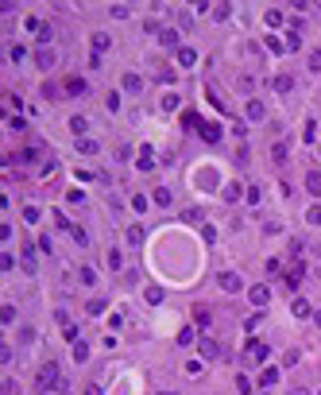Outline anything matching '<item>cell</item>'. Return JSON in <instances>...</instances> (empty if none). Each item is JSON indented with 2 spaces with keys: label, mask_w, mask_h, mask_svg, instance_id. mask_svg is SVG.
Here are the masks:
<instances>
[{
  "label": "cell",
  "mask_w": 321,
  "mask_h": 395,
  "mask_svg": "<svg viewBox=\"0 0 321 395\" xmlns=\"http://www.w3.org/2000/svg\"><path fill=\"white\" fill-rule=\"evenodd\" d=\"M35 388H39V392H51V388H58V392H66L62 368H58V364H43V368H39V376H35Z\"/></svg>",
  "instance_id": "obj_1"
},
{
  "label": "cell",
  "mask_w": 321,
  "mask_h": 395,
  "mask_svg": "<svg viewBox=\"0 0 321 395\" xmlns=\"http://www.w3.org/2000/svg\"><path fill=\"white\" fill-rule=\"evenodd\" d=\"M217 283H221V291H228V294H236V291L244 287V279H240L236 271H221V275H217Z\"/></svg>",
  "instance_id": "obj_2"
},
{
  "label": "cell",
  "mask_w": 321,
  "mask_h": 395,
  "mask_svg": "<svg viewBox=\"0 0 321 395\" xmlns=\"http://www.w3.org/2000/svg\"><path fill=\"white\" fill-rule=\"evenodd\" d=\"M198 353H201L205 360H221V356H224V349H221V345H217L213 337H201V345H198Z\"/></svg>",
  "instance_id": "obj_3"
},
{
  "label": "cell",
  "mask_w": 321,
  "mask_h": 395,
  "mask_svg": "<svg viewBox=\"0 0 321 395\" xmlns=\"http://www.w3.org/2000/svg\"><path fill=\"white\" fill-rule=\"evenodd\" d=\"M198 136H201V140H205V144H217V140H221V136H224V128H221V124H217V120H205V124H201V132H198Z\"/></svg>",
  "instance_id": "obj_4"
},
{
  "label": "cell",
  "mask_w": 321,
  "mask_h": 395,
  "mask_svg": "<svg viewBox=\"0 0 321 395\" xmlns=\"http://www.w3.org/2000/svg\"><path fill=\"white\" fill-rule=\"evenodd\" d=\"M248 360L263 364V360H267V345H263V341H248Z\"/></svg>",
  "instance_id": "obj_5"
},
{
  "label": "cell",
  "mask_w": 321,
  "mask_h": 395,
  "mask_svg": "<svg viewBox=\"0 0 321 395\" xmlns=\"http://www.w3.org/2000/svg\"><path fill=\"white\" fill-rule=\"evenodd\" d=\"M54 62H58V58H54L51 47H39V51H35V66H39V70H51Z\"/></svg>",
  "instance_id": "obj_6"
},
{
  "label": "cell",
  "mask_w": 321,
  "mask_h": 395,
  "mask_svg": "<svg viewBox=\"0 0 321 395\" xmlns=\"http://www.w3.org/2000/svg\"><path fill=\"white\" fill-rule=\"evenodd\" d=\"M62 89H66V97H81L85 93V78H66Z\"/></svg>",
  "instance_id": "obj_7"
},
{
  "label": "cell",
  "mask_w": 321,
  "mask_h": 395,
  "mask_svg": "<svg viewBox=\"0 0 321 395\" xmlns=\"http://www.w3.org/2000/svg\"><path fill=\"white\" fill-rule=\"evenodd\" d=\"M120 85H124L128 93H140V89H143V78H140V74H124V78H120Z\"/></svg>",
  "instance_id": "obj_8"
},
{
  "label": "cell",
  "mask_w": 321,
  "mask_h": 395,
  "mask_svg": "<svg viewBox=\"0 0 321 395\" xmlns=\"http://www.w3.org/2000/svg\"><path fill=\"white\" fill-rule=\"evenodd\" d=\"M271 85H275V93H290V89H294V78H290V74H275Z\"/></svg>",
  "instance_id": "obj_9"
},
{
  "label": "cell",
  "mask_w": 321,
  "mask_h": 395,
  "mask_svg": "<svg viewBox=\"0 0 321 395\" xmlns=\"http://www.w3.org/2000/svg\"><path fill=\"white\" fill-rule=\"evenodd\" d=\"M97 151H101V147H97V140H89V136H81V140H78V155H89V159H93Z\"/></svg>",
  "instance_id": "obj_10"
},
{
  "label": "cell",
  "mask_w": 321,
  "mask_h": 395,
  "mask_svg": "<svg viewBox=\"0 0 321 395\" xmlns=\"http://www.w3.org/2000/svg\"><path fill=\"white\" fill-rule=\"evenodd\" d=\"M136 167H140V170H151V167H155V151H151V147H140V159H136Z\"/></svg>",
  "instance_id": "obj_11"
},
{
  "label": "cell",
  "mask_w": 321,
  "mask_h": 395,
  "mask_svg": "<svg viewBox=\"0 0 321 395\" xmlns=\"http://www.w3.org/2000/svg\"><path fill=\"white\" fill-rule=\"evenodd\" d=\"M194 62H198V51H194V47H178V66H182V70L194 66Z\"/></svg>",
  "instance_id": "obj_12"
},
{
  "label": "cell",
  "mask_w": 321,
  "mask_h": 395,
  "mask_svg": "<svg viewBox=\"0 0 321 395\" xmlns=\"http://www.w3.org/2000/svg\"><path fill=\"white\" fill-rule=\"evenodd\" d=\"M314 314H318V310H314L306 298H294V318H314Z\"/></svg>",
  "instance_id": "obj_13"
},
{
  "label": "cell",
  "mask_w": 321,
  "mask_h": 395,
  "mask_svg": "<svg viewBox=\"0 0 321 395\" xmlns=\"http://www.w3.org/2000/svg\"><path fill=\"white\" fill-rule=\"evenodd\" d=\"M248 298H252L256 306H263V302L271 298V287H252V291H248Z\"/></svg>",
  "instance_id": "obj_14"
},
{
  "label": "cell",
  "mask_w": 321,
  "mask_h": 395,
  "mask_svg": "<svg viewBox=\"0 0 321 395\" xmlns=\"http://www.w3.org/2000/svg\"><path fill=\"white\" fill-rule=\"evenodd\" d=\"M182 124H186V132H201V120H198L194 109H186V113H182Z\"/></svg>",
  "instance_id": "obj_15"
},
{
  "label": "cell",
  "mask_w": 321,
  "mask_h": 395,
  "mask_svg": "<svg viewBox=\"0 0 321 395\" xmlns=\"http://www.w3.org/2000/svg\"><path fill=\"white\" fill-rule=\"evenodd\" d=\"M263 116H267L263 101H256V97H252V101H248V120H263Z\"/></svg>",
  "instance_id": "obj_16"
},
{
  "label": "cell",
  "mask_w": 321,
  "mask_h": 395,
  "mask_svg": "<svg viewBox=\"0 0 321 395\" xmlns=\"http://www.w3.org/2000/svg\"><path fill=\"white\" fill-rule=\"evenodd\" d=\"M279 376H282L279 368H263V376H260V388H275V384H279Z\"/></svg>",
  "instance_id": "obj_17"
},
{
  "label": "cell",
  "mask_w": 321,
  "mask_h": 395,
  "mask_svg": "<svg viewBox=\"0 0 321 395\" xmlns=\"http://www.w3.org/2000/svg\"><path fill=\"white\" fill-rule=\"evenodd\" d=\"M105 264L112 268V271H120V268H124V252H120V248H112V252L105 256Z\"/></svg>",
  "instance_id": "obj_18"
},
{
  "label": "cell",
  "mask_w": 321,
  "mask_h": 395,
  "mask_svg": "<svg viewBox=\"0 0 321 395\" xmlns=\"http://www.w3.org/2000/svg\"><path fill=\"white\" fill-rule=\"evenodd\" d=\"M85 128H89V120H85V116H74V120H70V132H74L78 140L85 136Z\"/></svg>",
  "instance_id": "obj_19"
},
{
  "label": "cell",
  "mask_w": 321,
  "mask_h": 395,
  "mask_svg": "<svg viewBox=\"0 0 321 395\" xmlns=\"http://www.w3.org/2000/svg\"><path fill=\"white\" fill-rule=\"evenodd\" d=\"M159 43H162V47H178V31H174V27H162Z\"/></svg>",
  "instance_id": "obj_20"
},
{
  "label": "cell",
  "mask_w": 321,
  "mask_h": 395,
  "mask_svg": "<svg viewBox=\"0 0 321 395\" xmlns=\"http://www.w3.org/2000/svg\"><path fill=\"white\" fill-rule=\"evenodd\" d=\"M78 275H81V283H85V287H93V283H97V271H93L89 264H81V268H78Z\"/></svg>",
  "instance_id": "obj_21"
},
{
  "label": "cell",
  "mask_w": 321,
  "mask_h": 395,
  "mask_svg": "<svg viewBox=\"0 0 321 395\" xmlns=\"http://www.w3.org/2000/svg\"><path fill=\"white\" fill-rule=\"evenodd\" d=\"M155 78H159V82H174V70H170L166 62H155Z\"/></svg>",
  "instance_id": "obj_22"
},
{
  "label": "cell",
  "mask_w": 321,
  "mask_h": 395,
  "mask_svg": "<svg viewBox=\"0 0 321 395\" xmlns=\"http://www.w3.org/2000/svg\"><path fill=\"white\" fill-rule=\"evenodd\" d=\"M306 186H310V194H321V170H310L306 174Z\"/></svg>",
  "instance_id": "obj_23"
},
{
  "label": "cell",
  "mask_w": 321,
  "mask_h": 395,
  "mask_svg": "<svg viewBox=\"0 0 321 395\" xmlns=\"http://www.w3.org/2000/svg\"><path fill=\"white\" fill-rule=\"evenodd\" d=\"M271 159H275V163H286V144H282V140L271 144Z\"/></svg>",
  "instance_id": "obj_24"
},
{
  "label": "cell",
  "mask_w": 321,
  "mask_h": 395,
  "mask_svg": "<svg viewBox=\"0 0 321 395\" xmlns=\"http://www.w3.org/2000/svg\"><path fill=\"white\" fill-rule=\"evenodd\" d=\"M240 190H244V186H236V182H228V186H224V202H240Z\"/></svg>",
  "instance_id": "obj_25"
},
{
  "label": "cell",
  "mask_w": 321,
  "mask_h": 395,
  "mask_svg": "<svg viewBox=\"0 0 321 395\" xmlns=\"http://www.w3.org/2000/svg\"><path fill=\"white\" fill-rule=\"evenodd\" d=\"M35 39H39V43H43V47H47V43H51V39H54V27H51V23H43V27H39V35H35Z\"/></svg>",
  "instance_id": "obj_26"
},
{
  "label": "cell",
  "mask_w": 321,
  "mask_h": 395,
  "mask_svg": "<svg viewBox=\"0 0 321 395\" xmlns=\"http://www.w3.org/2000/svg\"><path fill=\"white\" fill-rule=\"evenodd\" d=\"M282 23H286V20H282V12H279V8H275V12H267V27H275V31H279Z\"/></svg>",
  "instance_id": "obj_27"
},
{
  "label": "cell",
  "mask_w": 321,
  "mask_h": 395,
  "mask_svg": "<svg viewBox=\"0 0 321 395\" xmlns=\"http://www.w3.org/2000/svg\"><path fill=\"white\" fill-rule=\"evenodd\" d=\"M182 221H190V225H201V209H182Z\"/></svg>",
  "instance_id": "obj_28"
},
{
  "label": "cell",
  "mask_w": 321,
  "mask_h": 395,
  "mask_svg": "<svg viewBox=\"0 0 321 395\" xmlns=\"http://www.w3.org/2000/svg\"><path fill=\"white\" fill-rule=\"evenodd\" d=\"M0 322H4V326H12V322H16V306H12V302L0 310Z\"/></svg>",
  "instance_id": "obj_29"
},
{
  "label": "cell",
  "mask_w": 321,
  "mask_h": 395,
  "mask_svg": "<svg viewBox=\"0 0 321 395\" xmlns=\"http://www.w3.org/2000/svg\"><path fill=\"white\" fill-rule=\"evenodd\" d=\"M128 244H143V229H140V225L128 229Z\"/></svg>",
  "instance_id": "obj_30"
},
{
  "label": "cell",
  "mask_w": 321,
  "mask_h": 395,
  "mask_svg": "<svg viewBox=\"0 0 321 395\" xmlns=\"http://www.w3.org/2000/svg\"><path fill=\"white\" fill-rule=\"evenodd\" d=\"M108 43H112V39H108L105 31H97V35H93V47H97V51H108Z\"/></svg>",
  "instance_id": "obj_31"
},
{
  "label": "cell",
  "mask_w": 321,
  "mask_h": 395,
  "mask_svg": "<svg viewBox=\"0 0 321 395\" xmlns=\"http://www.w3.org/2000/svg\"><path fill=\"white\" fill-rule=\"evenodd\" d=\"M267 51H275V55H282V51H286V43H282V39H275V35H267Z\"/></svg>",
  "instance_id": "obj_32"
},
{
  "label": "cell",
  "mask_w": 321,
  "mask_h": 395,
  "mask_svg": "<svg viewBox=\"0 0 321 395\" xmlns=\"http://www.w3.org/2000/svg\"><path fill=\"white\" fill-rule=\"evenodd\" d=\"M143 298H147V302H162V287H147Z\"/></svg>",
  "instance_id": "obj_33"
},
{
  "label": "cell",
  "mask_w": 321,
  "mask_h": 395,
  "mask_svg": "<svg viewBox=\"0 0 321 395\" xmlns=\"http://www.w3.org/2000/svg\"><path fill=\"white\" fill-rule=\"evenodd\" d=\"M302 47V39H298V31H286V51H298Z\"/></svg>",
  "instance_id": "obj_34"
},
{
  "label": "cell",
  "mask_w": 321,
  "mask_h": 395,
  "mask_svg": "<svg viewBox=\"0 0 321 395\" xmlns=\"http://www.w3.org/2000/svg\"><path fill=\"white\" fill-rule=\"evenodd\" d=\"M194 322H198V326H209V310L198 306V310H194Z\"/></svg>",
  "instance_id": "obj_35"
},
{
  "label": "cell",
  "mask_w": 321,
  "mask_h": 395,
  "mask_svg": "<svg viewBox=\"0 0 321 395\" xmlns=\"http://www.w3.org/2000/svg\"><path fill=\"white\" fill-rule=\"evenodd\" d=\"M228 16H232V8H228V4H217V8H213V20H228Z\"/></svg>",
  "instance_id": "obj_36"
},
{
  "label": "cell",
  "mask_w": 321,
  "mask_h": 395,
  "mask_svg": "<svg viewBox=\"0 0 321 395\" xmlns=\"http://www.w3.org/2000/svg\"><path fill=\"white\" fill-rule=\"evenodd\" d=\"M174 198H170V190H155V206H170Z\"/></svg>",
  "instance_id": "obj_37"
},
{
  "label": "cell",
  "mask_w": 321,
  "mask_h": 395,
  "mask_svg": "<svg viewBox=\"0 0 321 395\" xmlns=\"http://www.w3.org/2000/svg\"><path fill=\"white\" fill-rule=\"evenodd\" d=\"M162 109H166V113H174V109H178V97H174V93H166V97H162Z\"/></svg>",
  "instance_id": "obj_38"
},
{
  "label": "cell",
  "mask_w": 321,
  "mask_h": 395,
  "mask_svg": "<svg viewBox=\"0 0 321 395\" xmlns=\"http://www.w3.org/2000/svg\"><path fill=\"white\" fill-rule=\"evenodd\" d=\"M132 209H136V213H143V209H147V198H143V194H136V198H132Z\"/></svg>",
  "instance_id": "obj_39"
},
{
  "label": "cell",
  "mask_w": 321,
  "mask_h": 395,
  "mask_svg": "<svg viewBox=\"0 0 321 395\" xmlns=\"http://www.w3.org/2000/svg\"><path fill=\"white\" fill-rule=\"evenodd\" d=\"M85 356H89V349H85V345H74V360H78V364H85Z\"/></svg>",
  "instance_id": "obj_40"
},
{
  "label": "cell",
  "mask_w": 321,
  "mask_h": 395,
  "mask_svg": "<svg viewBox=\"0 0 321 395\" xmlns=\"http://www.w3.org/2000/svg\"><path fill=\"white\" fill-rule=\"evenodd\" d=\"M236 388H240V395H248V392H252V388H256V384H252L248 376H240V380H236Z\"/></svg>",
  "instance_id": "obj_41"
},
{
  "label": "cell",
  "mask_w": 321,
  "mask_h": 395,
  "mask_svg": "<svg viewBox=\"0 0 321 395\" xmlns=\"http://www.w3.org/2000/svg\"><path fill=\"white\" fill-rule=\"evenodd\" d=\"M8 55H12V62H27V51H23V47H12Z\"/></svg>",
  "instance_id": "obj_42"
},
{
  "label": "cell",
  "mask_w": 321,
  "mask_h": 395,
  "mask_svg": "<svg viewBox=\"0 0 321 395\" xmlns=\"http://www.w3.org/2000/svg\"><path fill=\"white\" fill-rule=\"evenodd\" d=\"M306 221H310V225H321V206H314V209L306 213Z\"/></svg>",
  "instance_id": "obj_43"
},
{
  "label": "cell",
  "mask_w": 321,
  "mask_h": 395,
  "mask_svg": "<svg viewBox=\"0 0 321 395\" xmlns=\"http://www.w3.org/2000/svg\"><path fill=\"white\" fill-rule=\"evenodd\" d=\"M178 27H182V31H190V27H194V16H186V12H182V16H178Z\"/></svg>",
  "instance_id": "obj_44"
},
{
  "label": "cell",
  "mask_w": 321,
  "mask_h": 395,
  "mask_svg": "<svg viewBox=\"0 0 321 395\" xmlns=\"http://www.w3.org/2000/svg\"><path fill=\"white\" fill-rule=\"evenodd\" d=\"M314 128H318V124H314V120H306V128H302V140H306V144L314 140Z\"/></svg>",
  "instance_id": "obj_45"
},
{
  "label": "cell",
  "mask_w": 321,
  "mask_h": 395,
  "mask_svg": "<svg viewBox=\"0 0 321 395\" xmlns=\"http://www.w3.org/2000/svg\"><path fill=\"white\" fill-rule=\"evenodd\" d=\"M260 198H263V194H260V186H248V202H252V206H260Z\"/></svg>",
  "instance_id": "obj_46"
},
{
  "label": "cell",
  "mask_w": 321,
  "mask_h": 395,
  "mask_svg": "<svg viewBox=\"0 0 321 395\" xmlns=\"http://www.w3.org/2000/svg\"><path fill=\"white\" fill-rule=\"evenodd\" d=\"M39 217V206H23V221H35Z\"/></svg>",
  "instance_id": "obj_47"
},
{
  "label": "cell",
  "mask_w": 321,
  "mask_h": 395,
  "mask_svg": "<svg viewBox=\"0 0 321 395\" xmlns=\"http://www.w3.org/2000/svg\"><path fill=\"white\" fill-rule=\"evenodd\" d=\"M74 240H78V244L85 248V244H89V232H85V229H74Z\"/></svg>",
  "instance_id": "obj_48"
},
{
  "label": "cell",
  "mask_w": 321,
  "mask_h": 395,
  "mask_svg": "<svg viewBox=\"0 0 321 395\" xmlns=\"http://www.w3.org/2000/svg\"><path fill=\"white\" fill-rule=\"evenodd\" d=\"M89 314H105V298H93L89 302Z\"/></svg>",
  "instance_id": "obj_49"
},
{
  "label": "cell",
  "mask_w": 321,
  "mask_h": 395,
  "mask_svg": "<svg viewBox=\"0 0 321 395\" xmlns=\"http://www.w3.org/2000/svg\"><path fill=\"white\" fill-rule=\"evenodd\" d=\"M310 70H321V51H310Z\"/></svg>",
  "instance_id": "obj_50"
},
{
  "label": "cell",
  "mask_w": 321,
  "mask_h": 395,
  "mask_svg": "<svg viewBox=\"0 0 321 395\" xmlns=\"http://www.w3.org/2000/svg\"><path fill=\"white\" fill-rule=\"evenodd\" d=\"M81 395H101V388H97V384H89V388H85Z\"/></svg>",
  "instance_id": "obj_51"
},
{
  "label": "cell",
  "mask_w": 321,
  "mask_h": 395,
  "mask_svg": "<svg viewBox=\"0 0 321 395\" xmlns=\"http://www.w3.org/2000/svg\"><path fill=\"white\" fill-rule=\"evenodd\" d=\"M314 322H318V326H321V310H318V314H314Z\"/></svg>",
  "instance_id": "obj_52"
},
{
  "label": "cell",
  "mask_w": 321,
  "mask_h": 395,
  "mask_svg": "<svg viewBox=\"0 0 321 395\" xmlns=\"http://www.w3.org/2000/svg\"><path fill=\"white\" fill-rule=\"evenodd\" d=\"M162 395H174V392H162Z\"/></svg>",
  "instance_id": "obj_53"
},
{
  "label": "cell",
  "mask_w": 321,
  "mask_h": 395,
  "mask_svg": "<svg viewBox=\"0 0 321 395\" xmlns=\"http://www.w3.org/2000/svg\"><path fill=\"white\" fill-rule=\"evenodd\" d=\"M318 395H321V392H318Z\"/></svg>",
  "instance_id": "obj_54"
}]
</instances>
